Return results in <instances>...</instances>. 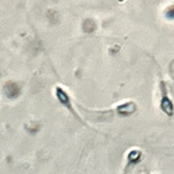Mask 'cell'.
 <instances>
[{
    "instance_id": "cell-1",
    "label": "cell",
    "mask_w": 174,
    "mask_h": 174,
    "mask_svg": "<svg viewBox=\"0 0 174 174\" xmlns=\"http://www.w3.org/2000/svg\"><path fill=\"white\" fill-rule=\"evenodd\" d=\"M160 106H161V109L164 110V113H167V114H171L173 113V103L169 100V98L167 96H163V99H161V102H160Z\"/></svg>"
},
{
    "instance_id": "cell-2",
    "label": "cell",
    "mask_w": 174,
    "mask_h": 174,
    "mask_svg": "<svg viewBox=\"0 0 174 174\" xmlns=\"http://www.w3.org/2000/svg\"><path fill=\"white\" fill-rule=\"evenodd\" d=\"M166 15H167V18H174V7H171V9L167 10V13H166Z\"/></svg>"
}]
</instances>
